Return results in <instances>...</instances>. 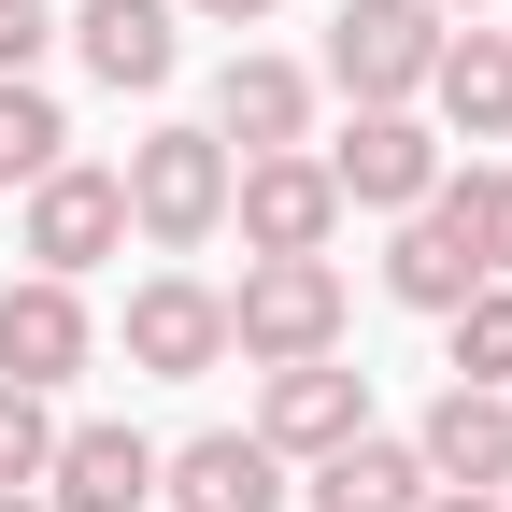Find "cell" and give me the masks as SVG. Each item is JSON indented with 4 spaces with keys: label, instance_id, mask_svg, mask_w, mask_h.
Listing matches in <instances>:
<instances>
[{
    "label": "cell",
    "instance_id": "cell-21",
    "mask_svg": "<svg viewBox=\"0 0 512 512\" xmlns=\"http://www.w3.org/2000/svg\"><path fill=\"white\" fill-rule=\"evenodd\" d=\"M43 456H57V413H43V384H0V498H15V484H43Z\"/></svg>",
    "mask_w": 512,
    "mask_h": 512
},
{
    "label": "cell",
    "instance_id": "cell-10",
    "mask_svg": "<svg viewBox=\"0 0 512 512\" xmlns=\"http://www.w3.org/2000/svg\"><path fill=\"white\" fill-rule=\"evenodd\" d=\"M157 512H285V456H271L256 427L157 441Z\"/></svg>",
    "mask_w": 512,
    "mask_h": 512
},
{
    "label": "cell",
    "instance_id": "cell-15",
    "mask_svg": "<svg viewBox=\"0 0 512 512\" xmlns=\"http://www.w3.org/2000/svg\"><path fill=\"white\" fill-rule=\"evenodd\" d=\"M43 512H157V441L143 427H57Z\"/></svg>",
    "mask_w": 512,
    "mask_h": 512
},
{
    "label": "cell",
    "instance_id": "cell-26",
    "mask_svg": "<svg viewBox=\"0 0 512 512\" xmlns=\"http://www.w3.org/2000/svg\"><path fill=\"white\" fill-rule=\"evenodd\" d=\"M0 512H43V484H15V498H0Z\"/></svg>",
    "mask_w": 512,
    "mask_h": 512
},
{
    "label": "cell",
    "instance_id": "cell-3",
    "mask_svg": "<svg viewBox=\"0 0 512 512\" xmlns=\"http://www.w3.org/2000/svg\"><path fill=\"white\" fill-rule=\"evenodd\" d=\"M427 57H441V15H427V0H342V15H328V86L356 114L427 100Z\"/></svg>",
    "mask_w": 512,
    "mask_h": 512
},
{
    "label": "cell",
    "instance_id": "cell-24",
    "mask_svg": "<svg viewBox=\"0 0 512 512\" xmlns=\"http://www.w3.org/2000/svg\"><path fill=\"white\" fill-rule=\"evenodd\" d=\"M413 512H512V498H484V484H427Z\"/></svg>",
    "mask_w": 512,
    "mask_h": 512
},
{
    "label": "cell",
    "instance_id": "cell-5",
    "mask_svg": "<svg viewBox=\"0 0 512 512\" xmlns=\"http://www.w3.org/2000/svg\"><path fill=\"white\" fill-rule=\"evenodd\" d=\"M313 157H328V185H342V214H413L427 185L456 171V157H441V128H427L413 100H399V114H356L342 143H313Z\"/></svg>",
    "mask_w": 512,
    "mask_h": 512
},
{
    "label": "cell",
    "instance_id": "cell-23",
    "mask_svg": "<svg viewBox=\"0 0 512 512\" xmlns=\"http://www.w3.org/2000/svg\"><path fill=\"white\" fill-rule=\"evenodd\" d=\"M171 15H200V29H256L271 0H171Z\"/></svg>",
    "mask_w": 512,
    "mask_h": 512
},
{
    "label": "cell",
    "instance_id": "cell-18",
    "mask_svg": "<svg viewBox=\"0 0 512 512\" xmlns=\"http://www.w3.org/2000/svg\"><path fill=\"white\" fill-rule=\"evenodd\" d=\"M427 214L470 242V271H484V285H512V157H470V171H441V185H427Z\"/></svg>",
    "mask_w": 512,
    "mask_h": 512
},
{
    "label": "cell",
    "instance_id": "cell-11",
    "mask_svg": "<svg viewBox=\"0 0 512 512\" xmlns=\"http://www.w3.org/2000/svg\"><path fill=\"white\" fill-rule=\"evenodd\" d=\"M413 114L441 128V143H512V29H441Z\"/></svg>",
    "mask_w": 512,
    "mask_h": 512
},
{
    "label": "cell",
    "instance_id": "cell-2",
    "mask_svg": "<svg viewBox=\"0 0 512 512\" xmlns=\"http://www.w3.org/2000/svg\"><path fill=\"white\" fill-rule=\"evenodd\" d=\"M228 171H242V157L214 143V128H143L128 171H114V185H128V228H143L157 256H200V242L228 228Z\"/></svg>",
    "mask_w": 512,
    "mask_h": 512
},
{
    "label": "cell",
    "instance_id": "cell-13",
    "mask_svg": "<svg viewBox=\"0 0 512 512\" xmlns=\"http://www.w3.org/2000/svg\"><path fill=\"white\" fill-rule=\"evenodd\" d=\"M214 143H228V157H285V143H313V72L242 43L228 72H214Z\"/></svg>",
    "mask_w": 512,
    "mask_h": 512
},
{
    "label": "cell",
    "instance_id": "cell-8",
    "mask_svg": "<svg viewBox=\"0 0 512 512\" xmlns=\"http://www.w3.org/2000/svg\"><path fill=\"white\" fill-rule=\"evenodd\" d=\"M128 370H157V384L228 370V285H200V271H143V285H128Z\"/></svg>",
    "mask_w": 512,
    "mask_h": 512
},
{
    "label": "cell",
    "instance_id": "cell-25",
    "mask_svg": "<svg viewBox=\"0 0 512 512\" xmlns=\"http://www.w3.org/2000/svg\"><path fill=\"white\" fill-rule=\"evenodd\" d=\"M427 15H498V0H427Z\"/></svg>",
    "mask_w": 512,
    "mask_h": 512
},
{
    "label": "cell",
    "instance_id": "cell-19",
    "mask_svg": "<svg viewBox=\"0 0 512 512\" xmlns=\"http://www.w3.org/2000/svg\"><path fill=\"white\" fill-rule=\"evenodd\" d=\"M57 157H72V114H57L43 72H15V86H0V185H43Z\"/></svg>",
    "mask_w": 512,
    "mask_h": 512
},
{
    "label": "cell",
    "instance_id": "cell-4",
    "mask_svg": "<svg viewBox=\"0 0 512 512\" xmlns=\"http://www.w3.org/2000/svg\"><path fill=\"white\" fill-rule=\"evenodd\" d=\"M228 228H242V256H328V242H342V185H328V157H313V143L242 157V171H228Z\"/></svg>",
    "mask_w": 512,
    "mask_h": 512
},
{
    "label": "cell",
    "instance_id": "cell-12",
    "mask_svg": "<svg viewBox=\"0 0 512 512\" xmlns=\"http://www.w3.org/2000/svg\"><path fill=\"white\" fill-rule=\"evenodd\" d=\"M72 57L114 100H143V86L185 72V15H171V0H72Z\"/></svg>",
    "mask_w": 512,
    "mask_h": 512
},
{
    "label": "cell",
    "instance_id": "cell-1",
    "mask_svg": "<svg viewBox=\"0 0 512 512\" xmlns=\"http://www.w3.org/2000/svg\"><path fill=\"white\" fill-rule=\"evenodd\" d=\"M342 271L328 256H242V285H228V356L256 370H299V356H342Z\"/></svg>",
    "mask_w": 512,
    "mask_h": 512
},
{
    "label": "cell",
    "instance_id": "cell-17",
    "mask_svg": "<svg viewBox=\"0 0 512 512\" xmlns=\"http://www.w3.org/2000/svg\"><path fill=\"white\" fill-rule=\"evenodd\" d=\"M427 498V470H413V441H384V427H356L342 456H313V512H413Z\"/></svg>",
    "mask_w": 512,
    "mask_h": 512
},
{
    "label": "cell",
    "instance_id": "cell-20",
    "mask_svg": "<svg viewBox=\"0 0 512 512\" xmlns=\"http://www.w3.org/2000/svg\"><path fill=\"white\" fill-rule=\"evenodd\" d=\"M441 342H456V384H512V285H470L441 313Z\"/></svg>",
    "mask_w": 512,
    "mask_h": 512
},
{
    "label": "cell",
    "instance_id": "cell-7",
    "mask_svg": "<svg viewBox=\"0 0 512 512\" xmlns=\"http://www.w3.org/2000/svg\"><path fill=\"white\" fill-rule=\"evenodd\" d=\"M128 242V185L100 171V157H57L43 185H29V271H57V285H86L100 256Z\"/></svg>",
    "mask_w": 512,
    "mask_h": 512
},
{
    "label": "cell",
    "instance_id": "cell-22",
    "mask_svg": "<svg viewBox=\"0 0 512 512\" xmlns=\"http://www.w3.org/2000/svg\"><path fill=\"white\" fill-rule=\"evenodd\" d=\"M43 43H57V0H0V86L43 72Z\"/></svg>",
    "mask_w": 512,
    "mask_h": 512
},
{
    "label": "cell",
    "instance_id": "cell-14",
    "mask_svg": "<svg viewBox=\"0 0 512 512\" xmlns=\"http://www.w3.org/2000/svg\"><path fill=\"white\" fill-rule=\"evenodd\" d=\"M413 470L427 484H512V384H441L427 399V427H413Z\"/></svg>",
    "mask_w": 512,
    "mask_h": 512
},
{
    "label": "cell",
    "instance_id": "cell-6",
    "mask_svg": "<svg viewBox=\"0 0 512 512\" xmlns=\"http://www.w3.org/2000/svg\"><path fill=\"white\" fill-rule=\"evenodd\" d=\"M356 427H370V370H342V356H299V370H256V441H271L285 470H313V456H342Z\"/></svg>",
    "mask_w": 512,
    "mask_h": 512
},
{
    "label": "cell",
    "instance_id": "cell-16",
    "mask_svg": "<svg viewBox=\"0 0 512 512\" xmlns=\"http://www.w3.org/2000/svg\"><path fill=\"white\" fill-rule=\"evenodd\" d=\"M470 285H484V271H470V242L413 200V214H399V242H384V299H399V313H456Z\"/></svg>",
    "mask_w": 512,
    "mask_h": 512
},
{
    "label": "cell",
    "instance_id": "cell-9",
    "mask_svg": "<svg viewBox=\"0 0 512 512\" xmlns=\"http://www.w3.org/2000/svg\"><path fill=\"white\" fill-rule=\"evenodd\" d=\"M100 356V313H86V285H57V271H15L0 285V384H72Z\"/></svg>",
    "mask_w": 512,
    "mask_h": 512
}]
</instances>
